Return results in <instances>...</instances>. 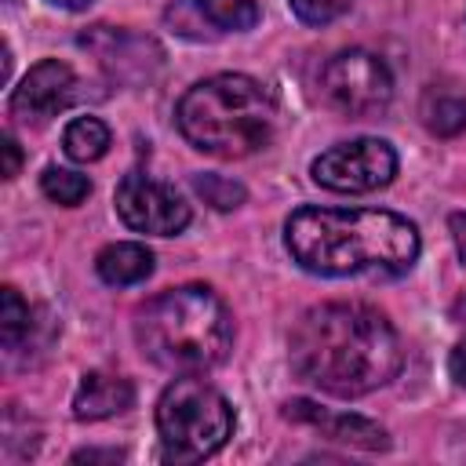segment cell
I'll list each match as a JSON object with an SVG mask.
<instances>
[{
    "instance_id": "cell-24",
    "label": "cell",
    "mask_w": 466,
    "mask_h": 466,
    "mask_svg": "<svg viewBox=\"0 0 466 466\" xmlns=\"http://www.w3.org/2000/svg\"><path fill=\"white\" fill-rule=\"evenodd\" d=\"M47 4H55V7H66V11H84V7H91L95 0H47Z\"/></svg>"
},
{
    "instance_id": "cell-15",
    "label": "cell",
    "mask_w": 466,
    "mask_h": 466,
    "mask_svg": "<svg viewBox=\"0 0 466 466\" xmlns=\"http://www.w3.org/2000/svg\"><path fill=\"white\" fill-rule=\"evenodd\" d=\"M33 335V309L29 302L7 284L4 295H0V339H4V350L15 353L22 339Z\"/></svg>"
},
{
    "instance_id": "cell-21",
    "label": "cell",
    "mask_w": 466,
    "mask_h": 466,
    "mask_svg": "<svg viewBox=\"0 0 466 466\" xmlns=\"http://www.w3.org/2000/svg\"><path fill=\"white\" fill-rule=\"evenodd\" d=\"M448 371H451L455 386H462V390H466V339H462V342H455V350H451V357H448Z\"/></svg>"
},
{
    "instance_id": "cell-5",
    "label": "cell",
    "mask_w": 466,
    "mask_h": 466,
    "mask_svg": "<svg viewBox=\"0 0 466 466\" xmlns=\"http://www.w3.org/2000/svg\"><path fill=\"white\" fill-rule=\"evenodd\" d=\"M233 404L197 375L164 386L157 400V433L167 462H204L233 437Z\"/></svg>"
},
{
    "instance_id": "cell-6",
    "label": "cell",
    "mask_w": 466,
    "mask_h": 466,
    "mask_svg": "<svg viewBox=\"0 0 466 466\" xmlns=\"http://www.w3.org/2000/svg\"><path fill=\"white\" fill-rule=\"evenodd\" d=\"M320 95L331 109L346 116H375L393 98V76L379 55L364 47H346L331 55L320 69Z\"/></svg>"
},
{
    "instance_id": "cell-11",
    "label": "cell",
    "mask_w": 466,
    "mask_h": 466,
    "mask_svg": "<svg viewBox=\"0 0 466 466\" xmlns=\"http://www.w3.org/2000/svg\"><path fill=\"white\" fill-rule=\"evenodd\" d=\"M135 404V386L131 379L116 371H87L73 393V415L80 422H98L127 411Z\"/></svg>"
},
{
    "instance_id": "cell-9",
    "label": "cell",
    "mask_w": 466,
    "mask_h": 466,
    "mask_svg": "<svg viewBox=\"0 0 466 466\" xmlns=\"http://www.w3.org/2000/svg\"><path fill=\"white\" fill-rule=\"evenodd\" d=\"M76 102V73L69 62L62 58H44L36 62L18 87L11 91V116L22 124H44L51 116H58L62 109H69Z\"/></svg>"
},
{
    "instance_id": "cell-8",
    "label": "cell",
    "mask_w": 466,
    "mask_h": 466,
    "mask_svg": "<svg viewBox=\"0 0 466 466\" xmlns=\"http://www.w3.org/2000/svg\"><path fill=\"white\" fill-rule=\"evenodd\" d=\"M116 215L127 229L135 233H153V237H175L189 226V204L182 193H175L167 182H157L142 171H127L113 193Z\"/></svg>"
},
{
    "instance_id": "cell-23",
    "label": "cell",
    "mask_w": 466,
    "mask_h": 466,
    "mask_svg": "<svg viewBox=\"0 0 466 466\" xmlns=\"http://www.w3.org/2000/svg\"><path fill=\"white\" fill-rule=\"evenodd\" d=\"M95 459H113V462H116V459H124V455H120V451H76V455H73V462H95Z\"/></svg>"
},
{
    "instance_id": "cell-2",
    "label": "cell",
    "mask_w": 466,
    "mask_h": 466,
    "mask_svg": "<svg viewBox=\"0 0 466 466\" xmlns=\"http://www.w3.org/2000/svg\"><path fill=\"white\" fill-rule=\"evenodd\" d=\"M284 244L317 277H400L422 251L415 222L382 208H299L284 222Z\"/></svg>"
},
{
    "instance_id": "cell-10",
    "label": "cell",
    "mask_w": 466,
    "mask_h": 466,
    "mask_svg": "<svg viewBox=\"0 0 466 466\" xmlns=\"http://www.w3.org/2000/svg\"><path fill=\"white\" fill-rule=\"evenodd\" d=\"M284 415L295 419V422H306L313 430H320V437L335 441V444H350V448H360V451H386L390 448V433L364 419V415H350V411H328L313 400H288L284 404Z\"/></svg>"
},
{
    "instance_id": "cell-1",
    "label": "cell",
    "mask_w": 466,
    "mask_h": 466,
    "mask_svg": "<svg viewBox=\"0 0 466 466\" xmlns=\"http://www.w3.org/2000/svg\"><path fill=\"white\" fill-rule=\"evenodd\" d=\"M288 360L302 382L353 400L397 379L404 350L397 328L375 306L320 302L295 320Z\"/></svg>"
},
{
    "instance_id": "cell-20",
    "label": "cell",
    "mask_w": 466,
    "mask_h": 466,
    "mask_svg": "<svg viewBox=\"0 0 466 466\" xmlns=\"http://www.w3.org/2000/svg\"><path fill=\"white\" fill-rule=\"evenodd\" d=\"M0 153H4V178H15L18 167H22V149H18V142H15L11 135H4V138H0Z\"/></svg>"
},
{
    "instance_id": "cell-18",
    "label": "cell",
    "mask_w": 466,
    "mask_h": 466,
    "mask_svg": "<svg viewBox=\"0 0 466 466\" xmlns=\"http://www.w3.org/2000/svg\"><path fill=\"white\" fill-rule=\"evenodd\" d=\"M193 189L211 204V208H218V211H229V208H237V204H244V186L240 182H229V178H222V175H197L193 178Z\"/></svg>"
},
{
    "instance_id": "cell-7",
    "label": "cell",
    "mask_w": 466,
    "mask_h": 466,
    "mask_svg": "<svg viewBox=\"0 0 466 466\" xmlns=\"http://www.w3.org/2000/svg\"><path fill=\"white\" fill-rule=\"evenodd\" d=\"M309 175L317 186L331 193H371L393 182L397 175V149L386 138H353L324 149Z\"/></svg>"
},
{
    "instance_id": "cell-22",
    "label": "cell",
    "mask_w": 466,
    "mask_h": 466,
    "mask_svg": "<svg viewBox=\"0 0 466 466\" xmlns=\"http://www.w3.org/2000/svg\"><path fill=\"white\" fill-rule=\"evenodd\" d=\"M451 240H455V251H459V258L466 262V211H459V215H451Z\"/></svg>"
},
{
    "instance_id": "cell-17",
    "label": "cell",
    "mask_w": 466,
    "mask_h": 466,
    "mask_svg": "<svg viewBox=\"0 0 466 466\" xmlns=\"http://www.w3.org/2000/svg\"><path fill=\"white\" fill-rule=\"evenodd\" d=\"M193 4L218 29L244 33V29H251L258 22V4L255 0H193Z\"/></svg>"
},
{
    "instance_id": "cell-12",
    "label": "cell",
    "mask_w": 466,
    "mask_h": 466,
    "mask_svg": "<svg viewBox=\"0 0 466 466\" xmlns=\"http://www.w3.org/2000/svg\"><path fill=\"white\" fill-rule=\"evenodd\" d=\"M95 273L113 284V288H127V284H138L153 273V251L138 240H116V244H106L98 255H95Z\"/></svg>"
},
{
    "instance_id": "cell-13",
    "label": "cell",
    "mask_w": 466,
    "mask_h": 466,
    "mask_svg": "<svg viewBox=\"0 0 466 466\" xmlns=\"http://www.w3.org/2000/svg\"><path fill=\"white\" fill-rule=\"evenodd\" d=\"M419 116L430 135L451 138L466 131V95L455 84H430L419 98Z\"/></svg>"
},
{
    "instance_id": "cell-16",
    "label": "cell",
    "mask_w": 466,
    "mask_h": 466,
    "mask_svg": "<svg viewBox=\"0 0 466 466\" xmlns=\"http://www.w3.org/2000/svg\"><path fill=\"white\" fill-rule=\"evenodd\" d=\"M40 189H44L47 200H55L62 208H76V204H84L91 197V178L80 175V171H69V167H55L51 164L40 175Z\"/></svg>"
},
{
    "instance_id": "cell-19",
    "label": "cell",
    "mask_w": 466,
    "mask_h": 466,
    "mask_svg": "<svg viewBox=\"0 0 466 466\" xmlns=\"http://www.w3.org/2000/svg\"><path fill=\"white\" fill-rule=\"evenodd\" d=\"M288 4H291V11H295L299 22H306V25H328L339 15H346L353 0H288Z\"/></svg>"
},
{
    "instance_id": "cell-3",
    "label": "cell",
    "mask_w": 466,
    "mask_h": 466,
    "mask_svg": "<svg viewBox=\"0 0 466 466\" xmlns=\"http://www.w3.org/2000/svg\"><path fill=\"white\" fill-rule=\"evenodd\" d=\"M142 353L175 375H204L233 350V317L208 284H182L153 295L135 313Z\"/></svg>"
},
{
    "instance_id": "cell-4",
    "label": "cell",
    "mask_w": 466,
    "mask_h": 466,
    "mask_svg": "<svg viewBox=\"0 0 466 466\" xmlns=\"http://www.w3.org/2000/svg\"><path fill=\"white\" fill-rule=\"evenodd\" d=\"M175 124L193 149L233 160L273 142L280 106L262 80L248 73H215L178 98Z\"/></svg>"
},
{
    "instance_id": "cell-14",
    "label": "cell",
    "mask_w": 466,
    "mask_h": 466,
    "mask_svg": "<svg viewBox=\"0 0 466 466\" xmlns=\"http://www.w3.org/2000/svg\"><path fill=\"white\" fill-rule=\"evenodd\" d=\"M109 146H113V135H109L106 120H98V116H76V120H69L66 131H62V149H66V157L76 160V164L102 160V157L109 153Z\"/></svg>"
}]
</instances>
